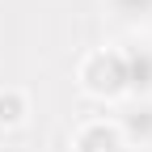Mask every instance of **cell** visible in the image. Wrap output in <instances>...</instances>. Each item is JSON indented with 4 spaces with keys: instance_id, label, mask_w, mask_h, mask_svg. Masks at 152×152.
I'll use <instances>...</instances> for the list:
<instances>
[{
    "instance_id": "obj_4",
    "label": "cell",
    "mask_w": 152,
    "mask_h": 152,
    "mask_svg": "<svg viewBox=\"0 0 152 152\" xmlns=\"http://www.w3.org/2000/svg\"><path fill=\"white\" fill-rule=\"evenodd\" d=\"M26 118V97L21 93H0V123H21Z\"/></svg>"
},
{
    "instance_id": "obj_5",
    "label": "cell",
    "mask_w": 152,
    "mask_h": 152,
    "mask_svg": "<svg viewBox=\"0 0 152 152\" xmlns=\"http://www.w3.org/2000/svg\"><path fill=\"white\" fill-rule=\"evenodd\" d=\"M110 9L127 21H144V17H152V0H110Z\"/></svg>"
},
{
    "instance_id": "obj_3",
    "label": "cell",
    "mask_w": 152,
    "mask_h": 152,
    "mask_svg": "<svg viewBox=\"0 0 152 152\" xmlns=\"http://www.w3.org/2000/svg\"><path fill=\"white\" fill-rule=\"evenodd\" d=\"M76 152H123V135L110 131L106 123H93L76 135Z\"/></svg>"
},
{
    "instance_id": "obj_1",
    "label": "cell",
    "mask_w": 152,
    "mask_h": 152,
    "mask_svg": "<svg viewBox=\"0 0 152 152\" xmlns=\"http://www.w3.org/2000/svg\"><path fill=\"white\" fill-rule=\"evenodd\" d=\"M85 89L89 93H106V97H114V93L127 89V76H123V51H102L93 55V59L85 64Z\"/></svg>"
},
{
    "instance_id": "obj_2",
    "label": "cell",
    "mask_w": 152,
    "mask_h": 152,
    "mask_svg": "<svg viewBox=\"0 0 152 152\" xmlns=\"http://www.w3.org/2000/svg\"><path fill=\"white\" fill-rule=\"evenodd\" d=\"M123 76L131 93H152V47L123 51Z\"/></svg>"
},
{
    "instance_id": "obj_6",
    "label": "cell",
    "mask_w": 152,
    "mask_h": 152,
    "mask_svg": "<svg viewBox=\"0 0 152 152\" xmlns=\"http://www.w3.org/2000/svg\"><path fill=\"white\" fill-rule=\"evenodd\" d=\"M127 127H131V135H140V140H152V106H144V110H140V118H131Z\"/></svg>"
}]
</instances>
